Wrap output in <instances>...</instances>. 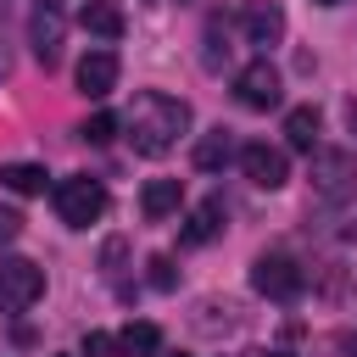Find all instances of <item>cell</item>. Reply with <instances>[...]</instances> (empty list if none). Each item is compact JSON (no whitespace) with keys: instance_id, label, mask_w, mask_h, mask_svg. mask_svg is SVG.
<instances>
[{"instance_id":"obj_1","label":"cell","mask_w":357,"mask_h":357,"mask_svg":"<svg viewBox=\"0 0 357 357\" xmlns=\"http://www.w3.org/2000/svg\"><path fill=\"white\" fill-rule=\"evenodd\" d=\"M123 128H128V145L139 156H167L178 145V134H190V100L162 95V89H145V95H134Z\"/></svg>"},{"instance_id":"obj_2","label":"cell","mask_w":357,"mask_h":357,"mask_svg":"<svg viewBox=\"0 0 357 357\" xmlns=\"http://www.w3.org/2000/svg\"><path fill=\"white\" fill-rule=\"evenodd\" d=\"M56 212H61L67 229H89V223H100V218H106V184L89 178V173L61 178V184H56Z\"/></svg>"},{"instance_id":"obj_3","label":"cell","mask_w":357,"mask_h":357,"mask_svg":"<svg viewBox=\"0 0 357 357\" xmlns=\"http://www.w3.org/2000/svg\"><path fill=\"white\" fill-rule=\"evenodd\" d=\"M45 296V268L28 257H6L0 262V312H28Z\"/></svg>"},{"instance_id":"obj_4","label":"cell","mask_w":357,"mask_h":357,"mask_svg":"<svg viewBox=\"0 0 357 357\" xmlns=\"http://www.w3.org/2000/svg\"><path fill=\"white\" fill-rule=\"evenodd\" d=\"M301 268L284 257V251H262L257 262H251V290L257 296H268V301H296L301 296Z\"/></svg>"},{"instance_id":"obj_5","label":"cell","mask_w":357,"mask_h":357,"mask_svg":"<svg viewBox=\"0 0 357 357\" xmlns=\"http://www.w3.org/2000/svg\"><path fill=\"white\" fill-rule=\"evenodd\" d=\"M61 39H67V11H61V0H39L33 17H28V45H33V56H39L45 67H56V61H61Z\"/></svg>"},{"instance_id":"obj_6","label":"cell","mask_w":357,"mask_h":357,"mask_svg":"<svg viewBox=\"0 0 357 357\" xmlns=\"http://www.w3.org/2000/svg\"><path fill=\"white\" fill-rule=\"evenodd\" d=\"M240 173H245L257 190H279V184L290 178V156H284L279 145H268V139H251V145H240Z\"/></svg>"},{"instance_id":"obj_7","label":"cell","mask_w":357,"mask_h":357,"mask_svg":"<svg viewBox=\"0 0 357 357\" xmlns=\"http://www.w3.org/2000/svg\"><path fill=\"white\" fill-rule=\"evenodd\" d=\"M234 95H240V106H251V112H268V106H279V67L262 56V61H251V67H240L234 73Z\"/></svg>"},{"instance_id":"obj_8","label":"cell","mask_w":357,"mask_h":357,"mask_svg":"<svg viewBox=\"0 0 357 357\" xmlns=\"http://www.w3.org/2000/svg\"><path fill=\"white\" fill-rule=\"evenodd\" d=\"M312 190L318 195H351L357 190V156L351 151H312Z\"/></svg>"},{"instance_id":"obj_9","label":"cell","mask_w":357,"mask_h":357,"mask_svg":"<svg viewBox=\"0 0 357 357\" xmlns=\"http://www.w3.org/2000/svg\"><path fill=\"white\" fill-rule=\"evenodd\" d=\"M117 73H123L117 50L95 45V50H89L84 61H78V95H84V100H106V95L117 89Z\"/></svg>"},{"instance_id":"obj_10","label":"cell","mask_w":357,"mask_h":357,"mask_svg":"<svg viewBox=\"0 0 357 357\" xmlns=\"http://www.w3.org/2000/svg\"><path fill=\"white\" fill-rule=\"evenodd\" d=\"M240 28H245V45H279L284 39V6H273V0H251L245 11H240Z\"/></svg>"},{"instance_id":"obj_11","label":"cell","mask_w":357,"mask_h":357,"mask_svg":"<svg viewBox=\"0 0 357 357\" xmlns=\"http://www.w3.org/2000/svg\"><path fill=\"white\" fill-rule=\"evenodd\" d=\"M178 201H184V184H178V178H151V184L139 190V212H145V218H156V223H162V218H173V212H178Z\"/></svg>"},{"instance_id":"obj_12","label":"cell","mask_w":357,"mask_h":357,"mask_svg":"<svg viewBox=\"0 0 357 357\" xmlns=\"http://www.w3.org/2000/svg\"><path fill=\"white\" fill-rule=\"evenodd\" d=\"M45 167L39 162H0V190H11V195H45Z\"/></svg>"},{"instance_id":"obj_13","label":"cell","mask_w":357,"mask_h":357,"mask_svg":"<svg viewBox=\"0 0 357 357\" xmlns=\"http://www.w3.org/2000/svg\"><path fill=\"white\" fill-rule=\"evenodd\" d=\"M284 139H290V151H312L318 145V106H290L284 112Z\"/></svg>"},{"instance_id":"obj_14","label":"cell","mask_w":357,"mask_h":357,"mask_svg":"<svg viewBox=\"0 0 357 357\" xmlns=\"http://www.w3.org/2000/svg\"><path fill=\"white\" fill-rule=\"evenodd\" d=\"M218 229H223V206L218 201H206V206H195L190 218H184V245H206V240H218Z\"/></svg>"},{"instance_id":"obj_15","label":"cell","mask_w":357,"mask_h":357,"mask_svg":"<svg viewBox=\"0 0 357 357\" xmlns=\"http://www.w3.org/2000/svg\"><path fill=\"white\" fill-rule=\"evenodd\" d=\"M156 351H162V329L145 324V318L128 324V329L117 335V357H156Z\"/></svg>"},{"instance_id":"obj_16","label":"cell","mask_w":357,"mask_h":357,"mask_svg":"<svg viewBox=\"0 0 357 357\" xmlns=\"http://www.w3.org/2000/svg\"><path fill=\"white\" fill-rule=\"evenodd\" d=\"M78 22H84L89 33H100V39H123V11H117L112 0H89V6L78 11Z\"/></svg>"},{"instance_id":"obj_17","label":"cell","mask_w":357,"mask_h":357,"mask_svg":"<svg viewBox=\"0 0 357 357\" xmlns=\"http://www.w3.org/2000/svg\"><path fill=\"white\" fill-rule=\"evenodd\" d=\"M229 156H234V139H229L223 128H212V134L195 139V167H201V173H218Z\"/></svg>"},{"instance_id":"obj_18","label":"cell","mask_w":357,"mask_h":357,"mask_svg":"<svg viewBox=\"0 0 357 357\" xmlns=\"http://www.w3.org/2000/svg\"><path fill=\"white\" fill-rule=\"evenodd\" d=\"M145 279H151V290H173V284H178L173 257H151V262H145Z\"/></svg>"},{"instance_id":"obj_19","label":"cell","mask_w":357,"mask_h":357,"mask_svg":"<svg viewBox=\"0 0 357 357\" xmlns=\"http://www.w3.org/2000/svg\"><path fill=\"white\" fill-rule=\"evenodd\" d=\"M78 134H84V139H89V145H106V139H112V134H117V117H112V112H95V117H89V123H84V128H78Z\"/></svg>"},{"instance_id":"obj_20","label":"cell","mask_w":357,"mask_h":357,"mask_svg":"<svg viewBox=\"0 0 357 357\" xmlns=\"http://www.w3.org/2000/svg\"><path fill=\"white\" fill-rule=\"evenodd\" d=\"M84 357H117V335L89 329V335H84Z\"/></svg>"},{"instance_id":"obj_21","label":"cell","mask_w":357,"mask_h":357,"mask_svg":"<svg viewBox=\"0 0 357 357\" xmlns=\"http://www.w3.org/2000/svg\"><path fill=\"white\" fill-rule=\"evenodd\" d=\"M22 234V212H11V206H0V245H11Z\"/></svg>"},{"instance_id":"obj_22","label":"cell","mask_w":357,"mask_h":357,"mask_svg":"<svg viewBox=\"0 0 357 357\" xmlns=\"http://www.w3.org/2000/svg\"><path fill=\"white\" fill-rule=\"evenodd\" d=\"M123 251H128L123 240H106V251H100V268H106V273H117V262H123Z\"/></svg>"},{"instance_id":"obj_23","label":"cell","mask_w":357,"mask_h":357,"mask_svg":"<svg viewBox=\"0 0 357 357\" xmlns=\"http://www.w3.org/2000/svg\"><path fill=\"white\" fill-rule=\"evenodd\" d=\"M346 128H351V139H357V95L346 100Z\"/></svg>"},{"instance_id":"obj_24","label":"cell","mask_w":357,"mask_h":357,"mask_svg":"<svg viewBox=\"0 0 357 357\" xmlns=\"http://www.w3.org/2000/svg\"><path fill=\"white\" fill-rule=\"evenodd\" d=\"M335 351L340 357H357V340H335Z\"/></svg>"},{"instance_id":"obj_25","label":"cell","mask_w":357,"mask_h":357,"mask_svg":"<svg viewBox=\"0 0 357 357\" xmlns=\"http://www.w3.org/2000/svg\"><path fill=\"white\" fill-rule=\"evenodd\" d=\"M156 357H190V351H156Z\"/></svg>"},{"instance_id":"obj_26","label":"cell","mask_w":357,"mask_h":357,"mask_svg":"<svg viewBox=\"0 0 357 357\" xmlns=\"http://www.w3.org/2000/svg\"><path fill=\"white\" fill-rule=\"evenodd\" d=\"M318 6H346V0H318Z\"/></svg>"},{"instance_id":"obj_27","label":"cell","mask_w":357,"mask_h":357,"mask_svg":"<svg viewBox=\"0 0 357 357\" xmlns=\"http://www.w3.org/2000/svg\"><path fill=\"white\" fill-rule=\"evenodd\" d=\"M268 357H290V351H268Z\"/></svg>"},{"instance_id":"obj_28","label":"cell","mask_w":357,"mask_h":357,"mask_svg":"<svg viewBox=\"0 0 357 357\" xmlns=\"http://www.w3.org/2000/svg\"><path fill=\"white\" fill-rule=\"evenodd\" d=\"M61 357H73V351H61Z\"/></svg>"}]
</instances>
